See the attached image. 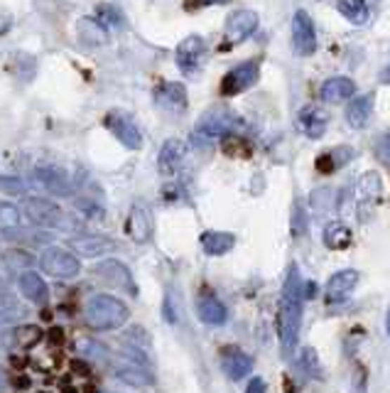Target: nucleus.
<instances>
[{"mask_svg": "<svg viewBox=\"0 0 390 393\" xmlns=\"http://www.w3.org/2000/svg\"><path fill=\"white\" fill-rule=\"evenodd\" d=\"M302 278H299L297 266L287 268V278L282 283V292H280V315H278V325H280V344H282V352L290 354V352L297 347V337H299V327H302Z\"/></svg>", "mask_w": 390, "mask_h": 393, "instance_id": "1", "label": "nucleus"}, {"mask_svg": "<svg viewBox=\"0 0 390 393\" xmlns=\"http://www.w3.org/2000/svg\"><path fill=\"white\" fill-rule=\"evenodd\" d=\"M128 320H130V310L126 302L113 295H106V292L91 295L86 307H84V322L96 332L121 330Z\"/></svg>", "mask_w": 390, "mask_h": 393, "instance_id": "2", "label": "nucleus"}, {"mask_svg": "<svg viewBox=\"0 0 390 393\" xmlns=\"http://www.w3.org/2000/svg\"><path fill=\"white\" fill-rule=\"evenodd\" d=\"M238 118L226 108H214V111L204 113L199 118L197 128H194V141L197 143H212L216 138H228L238 128Z\"/></svg>", "mask_w": 390, "mask_h": 393, "instance_id": "3", "label": "nucleus"}, {"mask_svg": "<svg viewBox=\"0 0 390 393\" xmlns=\"http://www.w3.org/2000/svg\"><path fill=\"white\" fill-rule=\"evenodd\" d=\"M37 263L47 276L59 278V281H72V278H77L82 273L79 258L69 248H62V246H47L39 253Z\"/></svg>", "mask_w": 390, "mask_h": 393, "instance_id": "4", "label": "nucleus"}, {"mask_svg": "<svg viewBox=\"0 0 390 393\" xmlns=\"http://www.w3.org/2000/svg\"><path fill=\"white\" fill-rule=\"evenodd\" d=\"M22 212L27 214L30 221L37 224V226H42V228H62L64 221H67L64 209L47 197H34V195L25 197Z\"/></svg>", "mask_w": 390, "mask_h": 393, "instance_id": "5", "label": "nucleus"}, {"mask_svg": "<svg viewBox=\"0 0 390 393\" xmlns=\"http://www.w3.org/2000/svg\"><path fill=\"white\" fill-rule=\"evenodd\" d=\"M207 39L202 34H189L182 42L177 44V52H174V62H177V69L184 74V77H197L202 72L204 62H207Z\"/></svg>", "mask_w": 390, "mask_h": 393, "instance_id": "6", "label": "nucleus"}, {"mask_svg": "<svg viewBox=\"0 0 390 393\" xmlns=\"http://www.w3.org/2000/svg\"><path fill=\"white\" fill-rule=\"evenodd\" d=\"M103 126H106L108 131L113 133V138H116L123 148H128V150H140V148H143V131L138 128V123H135V118L130 116V113L121 111V108H113V111H108L106 118H103Z\"/></svg>", "mask_w": 390, "mask_h": 393, "instance_id": "7", "label": "nucleus"}, {"mask_svg": "<svg viewBox=\"0 0 390 393\" xmlns=\"http://www.w3.org/2000/svg\"><path fill=\"white\" fill-rule=\"evenodd\" d=\"M96 276L101 278L106 285H113L118 290L128 292V295H138V285H135V278L130 273L126 263H121L118 258H103L96 263Z\"/></svg>", "mask_w": 390, "mask_h": 393, "instance_id": "8", "label": "nucleus"}, {"mask_svg": "<svg viewBox=\"0 0 390 393\" xmlns=\"http://www.w3.org/2000/svg\"><path fill=\"white\" fill-rule=\"evenodd\" d=\"M356 214L358 221H366L368 217L373 214V207L381 202V192H383V182L376 172H366V175L358 177L356 187Z\"/></svg>", "mask_w": 390, "mask_h": 393, "instance_id": "9", "label": "nucleus"}, {"mask_svg": "<svg viewBox=\"0 0 390 393\" xmlns=\"http://www.w3.org/2000/svg\"><path fill=\"white\" fill-rule=\"evenodd\" d=\"M34 180L44 187V192L54 197H72V177L67 175L62 165H54V162H39L37 170H34Z\"/></svg>", "mask_w": 390, "mask_h": 393, "instance_id": "10", "label": "nucleus"}, {"mask_svg": "<svg viewBox=\"0 0 390 393\" xmlns=\"http://www.w3.org/2000/svg\"><path fill=\"white\" fill-rule=\"evenodd\" d=\"M258 77H260V64L256 59L241 62L221 79V94L223 96H238V94L248 91L258 82Z\"/></svg>", "mask_w": 390, "mask_h": 393, "instance_id": "11", "label": "nucleus"}, {"mask_svg": "<svg viewBox=\"0 0 390 393\" xmlns=\"http://www.w3.org/2000/svg\"><path fill=\"white\" fill-rule=\"evenodd\" d=\"M292 47L299 57H309L317 49V30L307 10H297L292 18Z\"/></svg>", "mask_w": 390, "mask_h": 393, "instance_id": "12", "label": "nucleus"}, {"mask_svg": "<svg viewBox=\"0 0 390 393\" xmlns=\"http://www.w3.org/2000/svg\"><path fill=\"white\" fill-rule=\"evenodd\" d=\"M67 243L74 251V256H84V258L108 256V253L113 251V246H116L111 238L101 236V233H82V236H72Z\"/></svg>", "mask_w": 390, "mask_h": 393, "instance_id": "13", "label": "nucleus"}, {"mask_svg": "<svg viewBox=\"0 0 390 393\" xmlns=\"http://www.w3.org/2000/svg\"><path fill=\"white\" fill-rule=\"evenodd\" d=\"M258 30V13L248 8L233 10L226 20V39L231 44H238L243 39H248Z\"/></svg>", "mask_w": 390, "mask_h": 393, "instance_id": "14", "label": "nucleus"}, {"mask_svg": "<svg viewBox=\"0 0 390 393\" xmlns=\"http://www.w3.org/2000/svg\"><path fill=\"white\" fill-rule=\"evenodd\" d=\"M155 103L167 113L187 111V89L179 82H162L155 89Z\"/></svg>", "mask_w": 390, "mask_h": 393, "instance_id": "15", "label": "nucleus"}, {"mask_svg": "<svg viewBox=\"0 0 390 393\" xmlns=\"http://www.w3.org/2000/svg\"><path fill=\"white\" fill-rule=\"evenodd\" d=\"M152 212L148 209V204L143 202H135L133 207H130V214H128V221H126V231L128 236L133 238V241L143 243L148 241L150 236H152Z\"/></svg>", "mask_w": 390, "mask_h": 393, "instance_id": "16", "label": "nucleus"}, {"mask_svg": "<svg viewBox=\"0 0 390 393\" xmlns=\"http://www.w3.org/2000/svg\"><path fill=\"white\" fill-rule=\"evenodd\" d=\"M184 157H187V143L179 141V138H169V141L162 143L157 155V170L162 172L164 177H172L174 172L182 167Z\"/></svg>", "mask_w": 390, "mask_h": 393, "instance_id": "17", "label": "nucleus"}, {"mask_svg": "<svg viewBox=\"0 0 390 393\" xmlns=\"http://www.w3.org/2000/svg\"><path fill=\"white\" fill-rule=\"evenodd\" d=\"M297 128H299V133H304L307 138L319 141L329 128V113L319 106L302 108V111L297 113Z\"/></svg>", "mask_w": 390, "mask_h": 393, "instance_id": "18", "label": "nucleus"}, {"mask_svg": "<svg viewBox=\"0 0 390 393\" xmlns=\"http://www.w3.org/2000/svg\"><path fill=\"white\" fill-rule=\"evenodd\" d=\"M18 290H20V295H22L27 302H32V305H47V300H49L47 283H44V278L39 276V273H34V271L20 273Z\"/></svg>", "mask_w": 390, "mask_h": 393, "instance_id": "19", "label": "nucleus"}, {"mask_svg": "<svg viewBox=\"0 0 390 393\" xmlns=\"http://www.w3.org/2000/svg\"><path fill=\"white\" fill-rule=\"evenodd\" d=\"M356 285H358V273L356 271H351V268H349V271H339V273H334V276L329 278L324 297H327L329 305H334V302H342V300H346V297L351 295Z\"/></svg>", "mask_w": 390, "mask_h": 393, "instance_id": "20", "label": "nucleus"}, {"mask_svg": "<svg viewBox=\"0 0 390 393\" xmlns=\"http://www.w3.org/2000/svg\"><path fill=\"white\" fill-rule=\"evenodd\" d=\"M77 34L79 42L86 47H101L108 42V27L96 18V15H84L77 22Z\"/></svg>", "mask_w": 390, "mask_h": 393, "instance_id": "21", "label": "nucleus"}, {"mask_svg": "<svg viewBox=\"0 0 390 393\" xmlns=\"http://www.w3.org/2000/svg\"><path fill=\"white\" fill-rule=\"evenodd\" d=\"M221 366H223V371H226L228 379L241 381V379H246V376L251 374L253 359L246 354V352L236 349V347H226V349L221 352Z\"/></svg>", "mask_w": 390, "mask_h": 393, "instance_id": "22", "label": "nucleus"}, {"mask_svg": "<svg viewBox=\"0 0 390 393\" xmlns=\"http://www.w3.org/2000/svg\"><path fill=\"white\" fill-rule=\"evenodd\" d=\"M353 94H356V84L349 77H332L319 89V98L327 103H342L346 98H353Z\"/></svg>", "mask_w": 390, "mask_h": 393, "instance_id": "23", "label": "nucleus"}, {"mask_svg": "<svg viewBox=\"0 0 390 393\" xmlns=\"http://www.w3.org/2000/svg\"><path fill=\"white\" fill-rule=\"evenodd\" d=\"M373 113V94H363V96H353L346 106V123L356 131L368 126Z\"/></svg>", "mask_w": 390, "mask_h": 393, "instance_id": "24", "label": "nucleus"}, {"mask_svg": "<svg viewBox=\"0 0 390 393\" xmlns=\"http://www.w3.org/2000/svg\"><path fill=\"white\" fill-rule=\"evenodd\" d=\"M197 315L199 320L204 322V325H212V327H219L223 325V322L228 320V312H226V305H223L219 297L214 295H202L197 300Z\"/></svg>", "mask_w": 390, "mask_h": 393, "instance_id": "25", "label": "nucleus"}, {"mask_svg": "<svg viewBox=\"0 0 390 393\" xmlns=\"http://www.w3.org/2000/svg\"><path fill=\"white\" fill-rule=\"evenodd\" d=\"M199 243L207 256H223L236 246V236L228 231H204L199 236Z\"/></svg>", "mask_w": 390, "mask_h": 393, "instance_id": "26", "label": "nucleus"}, {"mask_svg": "<svg viewBox=\"0 0 390 393\" xmlns=\"http://www.w3.org/2000/svg\"><path fill=\"white\" fill-rule=\"evenodd\" d=\"M39 340H42V332L34 325L15 327V330L3 332V337H0V342H3L5 347H22V349H30V347L37 344Z\"/></svg>", "mask_w": 390, "mask_h": 393, "instance_id": "27", "label": "nucleus"}, {"mask_svg": "<svg viewBox=\"0 0 390 393\" xmlns=\"http://www.w3.org/2000/svg\"><path fill=\"white\" fill-rule=\"evenodd\" d=\"M22 228V212L15 204L0 202V233L5 238H15Z\"/></svg>", "mask_w": 390, "mask_h": 393, "instance_id": "28", "label": "nucleus"}, {"mask_svg": "<svg viewBox=\"0 0 390 393\" xmlns=\"http://www.w3.org/2000/svg\"><path fill=\"white\" fill-rule=\"evenodd\" d=\"M324 246L332 251H344L351 246V228L342 221H332L324 228Z\"/></svg>", "mask_w": 390, "mask_h": 393, "instance_id": "29", "label": "nucleus"}, {"mask_svg": "<svg viewBox=\"0 0 390 393\" xmlns=\"http://www.w3.org/2000/svg\"><path fill=\"white\" fill-rule=\"evenodd\" d=\"M337 10L351 25H366L368 20H371V10H368V5L361 3V0H339Z\"/></svg>", "mask_w": 390, "mask_h": 393, "instance_id": "30", "label": "nucleus"}, {"mask_svg": "<svg viewBox=\"0 0 390 393\" xmlns=\"http://www.w3.org/2000/svg\"><path fill=\"white\" fill-rule=\"evenodd\" d=\"M116 376L121 381H126L130 386H150L152 384V374H150V369H145V366H138V364H123L116 369Z\"/></svg>", "mask_w": 390, "mask_h": 393, "instance_id": "31", "label": "nucleus"}, {"mask_svg": "<svg viewBox=\"0 0 390 393\" xmlns=\"http://www.w3.org/2000/svg\"><path fill=\"white\" fill-rule=\"evenodd\" d=\"M297 364L304 376H309V379H322V361H319V354L312 349V347L299 349Z\"/></svg>", "mask_w": 390, "mask_h": 393, "instance_id": "32", "label": "nucleus"}, {"mask_svg": "<svg viewBox=\"0 0 390 393\" xmlns=\"http://www.w3.org/2000/svg\"><path fill=\"white\" fill-rule=\"evenodd\" d=\"M20 317H22V305L18 302V297L8 290H0V325H8Z\"/></svg>", "mask_w": 390, "mask_h": 393, "instance_id": "33", "label": "nucleus"}, {"mask_svg": "<svg viewBox=\"0 0 390 393\" xmlns=\"http://www.w3.org/2000/svg\"><path fill=\"white\" fill-rule=\"evenodd\" d=\"M96 18L101 20L106 27H126V13L113 3L96 5Z\"/></svg>", "mask_w": 390, "mask_h": 393, "instance_id": "34", "label": "nucleus"}, {"mask_svg": "<svg viewBox=\"0 0 390 393\" xmlns=\"http://www.w3.org/2000/svg\"><path fill=\"white\" fill-rule=\"evenodd\" d=\"M339 155V148H334V150H329V153H322V155L317 157V170L322 172H334V170H339L342 165H346L349 160H344V157H337Z\"/></svg>", "mask_w": 390, "mask_h": 393, "instance_id": "35", "label": "nucleus"}, {"mask_svg": "<svg viewBox=\"0 0 390 393\" xmlns=\"http://www.w3.org/2000/svg\"><path fill=\"white\" fill-rule=\"evenodd\" d=\"M3 263L8 268H15V271L25 273V268H30L34 263V258L30 256L27 251H8L3 253Z\"/></svg>", "mask_w": 390, "mask_h": 393, "instance_id": "36", "label": "nucleus"}, {"mask_svg": "<svg viewBox=\"0 0 390 393\" xmlns=\"http://www.w3.org/2000/svg\"><path fill=\"white\" fill-rule=\"evenodd\" d=\"M0 192H5V195H25V182L20 180V177L15 175H0Z\"/></svg>", "mask_w": 390, "mask_h": 393, "instance_id": "37", "label": "nucleus"}, {"mask_svg": "<svg viewBox=\"0 0 390 393\" xmlns=\"http://www.w3.org/2000/svg\"><path fill=\"white\" fill-rule=\"evenodd\" d=\"M332 199H334V192L327 190V187H322V190H314L312 192V197H309V204H312L314 212H324V207L329 209Z\"/></svg>", "mask_w": 390, "mask_h": 393, "instance_id": "38", "label": "nucleus"}, {"mask_svg": "<svg viewBox=\"0 0 390 393\" xmlns=\"http://www.w3.org/2000/svg\"><path fill=\"white\" fill-rule=\"evenodd\" d=\"M373 153H376V157L383 162V165L390 167V133H383V136H378L376 146H373Z\"/></svg>", "mask_w": 390, "mask_h": 393, "instance_id": "39", "label": "nucleus"}, {"mask_svg": "<svg viewBox=\"0 0 390 393\" xmlns=\"http://www.w3.org/2000/svg\"><path fill=\"white\" fill-rule=\"evenodd\" d=\"M128 344H135V349L143 352V344L150 347V337L148 332L143 330V327H133V330L128 332Z\"/></svg>", "mask_w": 390, "mask_h": 393, "instance_id": "40", "label": "nucleus"}, {"mask_svg": "<svg viewBox=\"0 0 390 393\" xmlns=\"http://www.w3.org/2000/svg\"><path fill=\"white\" fill-rule=\"evenodd\" d=\"M13 13L10 10H5V8H0V37H3L5 32H10V27H13Z\"/></svg>", "mask_w": 390, "mask_h": 393, "instance_id": "41", "label": "nucleus"}, {"mask_svg": "<svg viewBox=\"0 0 390 393\" xmlns=\"http://www.w3.org/2000/svg\"><path fill=\"white\" fill-rule=\"evenodd\" d=\"M246 393H268V386H265V381L260 376H253L246 386Z\"/></svg>", "mask_w": 390, "mask_h": 393, "instance_id": "42", "label": "nucleus"}, {"mask_svg": "<svg viewBox=\"0 0 390 393\" xmlns=\"http://www.w3.org/2000/svg\"><path fill=\"white\" fill-rule=\"evenodd\" d=\"M314 295H317V283H314V281L302 283V297H304V300H312Z\"/></svg>", "mask_w": 390, "mask_h": 393, "instance_id": "43", "label": "nucleus"}, {"mask_svg": "<svg viewBox=\"0 0 390 393\" xmlns=\"http://www.w3.org/2000/svg\"><path fill=\"white\" fill-rule=\"evenodd\" d=\"M366 391V376H363V371L358 369V374H356V393H363Z\"/></svg>", "mask_w": 390, "mask_h": 393, "instance_id": "44", "label": "nucleus"}, {"mask_svg": "<svg viewBox=\"0 0 390 393\" xmlns=\"http://www.w3.org/2000/svg\"><path fill=\"white\" fill-rule=\"evenodd\" d=\"M381 82H383V84H390V64L381 72Z\"/></svg>", "mask_w": 390, "mask_h": 393, "instance_id": "45", "label": "nucleus"}, {"mask_svg": "<svg viewBox=\"0 0 390 393\" xmlns=\"http://www.w3.org/2000/svg\"><path fill=\"white\" fill-rule=\"evenodd\" d=\"M3 389H5V371L0 369V393H3Z\"/></svg>", "mask_w": 390, "mask_h": 393, "instance_id": "46", "label": "nucleus"}, {"mask_svg": "<svg viewBox=\"0 0 390 393\" xmlns=\"http://www.w3.org/2000/svg\"><path fill=\"white\" fill-rule=\"evenodd\" d=\"M386 332H388V337H390V310H388V315H386Z\"/></svg>", "mask_w": 390, "mask_h": 393, "instance_id": "47", "label": "nucleus"}]
</instances>
